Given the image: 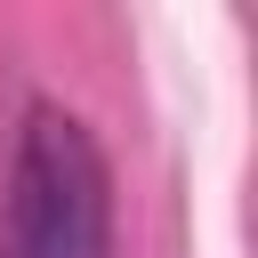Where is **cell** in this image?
<instances>
[{
	"mask_svg": "<svg viewBox=\"0 0 258 258\" xmlns=\"http://www.w3.org/2000/svg\"><path fill=\"white\" fill-rule=\"evenodd\" d=\"M0 258H113V169L81 113L24 105L0 185Z\"/></svg>",
	"mask_w": 258,
	"mask_h": 258,
	"instance_id": "obj_1",
	"label": "cell"
}]
</instances>
